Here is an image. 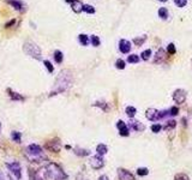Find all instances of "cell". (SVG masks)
Here are the masks:
<instances>
[{"label": "cell", "instance_id": "obj_1", "mask_svg": "<svg viewBox=\"0 0 192 180\" xmlns=\"http://www.w3.org/2000/svg\"><path fill=\"white\" fill-rule=\"evenodd\" d=\"M71 84H72V76H71V72H70L69 70H62V72L59 73L57 80H55L53 90L51 91L49 96H54V95L66 91L70 86H71Z\"/></svg>", "mask_w": 192, "mask_h": 180}, {"label": "cell", "instance_id": "obj_2", "mask_svg": "<svg viewBox=\"0 0 192 180\" xmlns=\"http://www.w3.org/2000/svg\"><path fill=\"white\" fill-rule=\"evenodd\" d=\"M45 178L48 180H66L67 174L62 166L55 162H48L45 167Z\"/></svg>", "mask_w": 192, "mask_h": 180}, {"label": "cell", "instance_id": "obj_3", "mask_svg": "<svg viewBox=\"0 0 192 180\" xmlns=\"http://www.w3.org/2000/svg\"><path fill=\"white\" fill-rule=\"evenodd\" d=\"M24 155L30 160L31 162H40L42 160H47V156L45 155V151L41 145L38 144H30L24 150Z\"/></svg>", "mask_w": 192, "mask_h": 180}, {"label": "cell", "instance_id": "obj_4", "mask_svg": "<svg viewBox=\"0 0 192 180\" xmlns=\"http://www.w3.org/2000/svg\"><path fill=\"white\" fill-rule=\"evenodd\" d=\"M23 51L27 55H29V56L36 59V60H41V58H42V53H41L40 47L35 42H32V41H27L24 43Z\"/></svg>", "mask_w": 192, "mask_h": 180}, {"label": "cell", "instance_id": "obj_5", "mask_svg": "<svg viewBox=\"0 0 192 180\" xmlns=\"http://www.w3.org/2000/svg\"><path fill=\"white\" fill-rule=\"evenodd\" d=\"M6 168L8 172L12 174V177H15L16 180L22 179V167L18 161H12V162H6Z\"/></svg>", "mask_w": 192, "mask_h": 180}, {"label": "cell", "instance_id": "obj_6", "mask_svg": "<svg viewBox=\"0 0 192 180\" xmlns=\"http://www.w3.org/2000/svg\"><path fill=\"white\" fill-rule=\"evenodd\" d=\"M45 148L48 151H53V153H59L62 149V141L59 138H53L51 141H48L45 145Z\"/></svg>", "mask_w": 192, "mask_h": 180}, {"label": "cell", "instance_id": "obj_7", "mask_svg": "<svg viewBox=\"0 0 192 180\" xmlns=\"http://www.w3.org/2000/svg\"><path fill=\"white\" fill-rule=\"evenodd\" d=\"M89 163L91 166L92 169H101L103 166H105V160H103V156H100V155H94V156L90 157V161Z\"/></svg>", "mask_w": 192, "mask_h": 180}, {"label": "cell", "instance_id": "obj_8", "mask_svg": "<svg viewBox=\"0 0 192 180\" xmlns=\"http://www.w3.org/2000/svg\"><path fill=\"white\" fill-rule=\"evenodd\" d=\"M127 126H129L130 131H136V132H143V131L145 130V126L143 125L140 121L136 120L135 118H133V119H130Z\"/></svg>", "mask_w": 192, "mask_h": 180}, {"label": "cell", "instance_id": "obj_9", "mask_svg": "<svg viewBox=\"0 0 192 180\" xmlns=\"http://www.w3.org/2000/svg\"><path fill=\"white\" fill-rule=\"evenodd\" d=\"M186 97H187V94L186 91L183 90V89H177L174 93H173V101L178 103V105H181L186 101Z\"/></svg>", "mask_w": 192, "mask_h": 180}, {"label": "cell", "instance_id": "obj_10", "mask_svg": "<svg viewBox=\"0 0 192 180\" xmlns=\"http://www.w3.org/2000/svg\"><path fill=\"white\" fill-rule=\"evenodd\" d=\"M116 129H118L120 136H123V137L130 136V129H129L127 124H126L124 120H118V123H116Z\"/></svg>", "mask_w": 192, "mask_h": 180}, {"label": "cell", "instance_id": "obj_11", "mask_svg": "<svg viewBox=\"0 0 192 180\" xmlns=\"http://www.w3.org/2000/svg\"><path fill=\"white\" fill-rule=\"evenodd\" d=\"M145 117L150 121H159L160 119V110L156 108H148L145 112Z\"/></svg>", "mask_w": 192, "mask_h": 180}, {"label": "cell", "instance_id": "obj_12", "mask_svg": "<svg viewBox=\"0 0 192 180\" xmlns=\"http://www.w3.org/2000/svg\"><path fill=\"white\" fill-rule=\"evenodd\" d=\"M118 179L119 180H136V178H135V175H133L130 171H127V169H125V168H118Z\"/></svg>", "mask_w": 192, "mask_h": 180}, {"label": "cell", "instance_id": "obj_13", "mask_svg": "<svg viewBox=\"0 0 192 180\" xmlns=\"http://www.w3.org/2000/svg\"><path fill=\"white\" fill-rule=\"evenodd\" d=\"M131 42L130 41H127V40H120L119 41V51L124 53V54H127V53H130L131 51Z\"/></svg>", "mask_w": 192, "mask_h": 180}, {"label": "cell", "instance_id": "obj_14", "mask_svg": "<svg viewBox=\"0 0 192 180\" xmlns=\"http://www.w3.org/2000/svg\"><path fill=\"white\" fill-rule=\"evenodd\" d=\"M6 91H7V94H8V97H10L12 101H18V102L25 101V97H24L23 95L18 94V93H16V91L11 90V89H7Z\"/></svg>", "mask_w": 192, "mask_h": 180}, {"label": "cell", "instance_id": "obj_15", "mask_svg": "<svg viewBox=\"0 0 192 180\" xmlns=\"http://www.w3.org/2000/svg\"><path fill=\"white\" fill-rule=\"evenodd\" d=\"M71 7L73 10V12L79 13V12L83 11V4H82L79 0H73V1L71 2Z\"/></svg>", "mask_w": 192, "mask_h": 180}, {"label": "cell", "instance_id": "obj_16", "mask_svg": "<svg viewBox=\"0 0 192 180\" xmlns=\"http://www.w3.org/2000/svg\"><path fill=\"white\" fill-rule=\"evenodd\" d=\"M107 153H108V147L106 145V144H103V143L97 144V147H96V154H97V155H100V156H105Z\"/></svg>", "mask_w": 192, "mask_h": 180}, {"label": "cell", "instance_id": "obj_17", "mask_svg": "<svg viewBox=\"0 0 192 180\" xmlns=\"http://www.w3.org/2000/svg\"><path fill=\"white\" fill-rule=\"evenodd\" d=\"M73 153L79 157H85V156H89V155H90V151H89L88 149L78 148V147H77V148H73Z\"/></svg>", "mask_w": 192, "mask_h": 180}, {"label": "cell", "instance_id": "obj_18", "mask_svg": "<svg viewBox=\"0 0 192 180\" xmlns=\"http://www.w3.org/2000/svg\"><path fill=\"white\" fill-rule=\"evenodd\" d=\"M29 179L30 180H45L41 175H40V173H38L37 171L31 169V168H29Z\"/></svg>", "mask_w": 192, "mask_h": 180}, {"label": "cell", "instance_id": "obj_19", "mask_svg": "<svg viewBox=\"0 0 192 180\" xmlns=\"http://www.w3.org/2000/svg\"><path fill=\"white\" fill-rule=\"evenodd\" d=\"M125 113H126V115L130 118V119H133L135 115H136V113H137V109H136V107H133V106H127V107L125 108Z\"/></svg>", "mask_w": 192, "mask_h": 180}, {"label": "cell", "instance_id": "obj_20", "mask_svg": "<svg viewBox=\"0 0 192 180\" xmlns=\"http://www.w3.org/2000/svg\"><path fill=\"white\" fill-rule=\"evenodd\" d=\"M175 126H177V121L173 120V119H170V120H168V121L166 123L165 127H162V129H165L166 131H170V130H174Z\"/></svg>", "mask_w": 192, "mask_h": 180}, {"label": "cell", "instance_id": "obj_21", "mask_svg": "<svg viewBox=\"0 0 192 180\" xmlns=\"http://www.w3.org/2000/svg\"><path fill=\"white\" fill-rule=\"evenodd\" d=\"M7 2L10 5H12L16 10H18V11H22V10H23V4H22L21 1H17V0H7Z\"/></svg>", "mask_w": 192, "mask_h": 180}, {"label": "cell", "instance_id": "obj_22", "mask_svg": "<svg viewBox=\"0 0 192 180\" xmlns=\"http://www.w3.org/2000/svg\"><path fill=\"white\" fill-rule=\"evenodd\" d=\"M54 60L57 64H62L64 60V54H62V51H55L54 52Z\"/></svg>", "mask_w": 192, "mask_h": 180}, {"label": "cell", "instance_id": "obj_23", "mask_svg": "<svg viewBox=\"0 0 192 180\" xmlns=\"http://www.w3.org/2000/svg\"><path fill=\"white\" fill-rule=\"evenodd\" d=\"M11 138L16 143H21V141H22V133L18 132V131H12L11 132Z\"/></svg>", "mask_w": 192, "mask_h": 180}, {"label": "cell", "instance_id": "obj_24", "mask_svg": "<svg viewBox=\"0 0 192 180\" xmlns=\"http://www.w3.org/2000/svg\"><path fill=\"white\" fill-rule=\"evenodd\" d=\"M139 60H140V58L137 54H131L127 56V63L130 64H137L139 63Z\"/></svg>", "mask_w": 192, "mask_h": 180}, {"label": "cell", "instance_id": "obj_25", "mask_svg": "<svg viewBox=\"0 0 192 180\" xmlns=\"http://www.w3.org/2000/svg\"><path fill=\"white\" fill-rule=\"evenodd\" d=\"M151 54H153L151 49H145V51H143V52H142V54H140V58H142L144 61H146V60H149V59H150Z\"/></svg>", "mask_w": 192, "mask_h": 180}, {"label": "cell", "instance_id": "obj_26", "mask_svg": "<svg viewBox=\"0 0 192 180\" xmlns=\"http://www.w3.org/2000/svg\"><path fill=\"white\" fill-rule=\"evenodd\" d=\"M78 40H79V42H81L83 46H88V45H89V37H88L85 34H81V35L78 36Z\"/></svg>", "mask_w": 192, "mask_h": 180}, {"label": "cell", "instance_id": "obj_27", "mask_svg": "<svg viewBox=\"0 0 192 180\" xmlns=\"http://www.w3.org/2000/svg\"><path fill=\"white\" fill-rule=\"evenodd\" d=\"M94 107H100L101 109L102 110H105V112H107L108 109V105L106 103V102H103V101H97V102H95L94 105H92Z\"/></svg>", "mask_w": 192, "mask_h": 180}, {"label": "cell", "instance_id": "obj_28", "mask_svg": "<svg viewBox=\"0 0 192 180\" xmlns=\"http://www.w3.org/2000/svg\"><path fill=\"white\" fill-rule=\"evenodd\" d=\"M163 58H165V51L163 49H159L157 53H156V56H155V63H159V60L161 63L162 60H163Z\"/></svg>", "mask_w": 192, "mask_h": 180}, {"label": "cell", "instance_id": "obj_29", "mask_svg": "<svg viewBox=\"0 0 192 180\" xmlns=\"http://www.w3.org/2000/svg\"><path fill=\"white\" fill-rule=\"evenodd\" d=\"M137 174H138L139 177H146L149 174V169L146 167H139L138 169H137Z\"/></svg>", "mask_w": 192, "mask_h": 180}, {"label": "cell", "instance_id": "obj_30", "mask_svg": "<svg viewBox=\"0 0 192 180\" xmlns=\"http://www.w3.org/2000/svg\"><path fill=\"white\" fill-rule=\"evenodd\" d=\"M90 42H91V45L94 46V47H99L100 43H101L99 36H96V35H92L91 37H90Z\"/></svg>", "mask_w": 192, "mask_h": 180}, {"label": "cell", "instance_id": "obj_31", "mask_svg": "<svg viewBox=\"0 0 192 180\" xmlns=\"http://www.w3.org/2000/svg\"><path fill=\"white\" fill-rule=\"evenodd\" d=\"M159 16L161 17L162 19H166L168 17V10L166 7H161L159 10Z\"/></svg>", "mask_w": 192, "mask_h": 180}, {"label": "cell", "instance_id": "obj_32", "mask_svg": "<svg viewBox=\"0 0 192 180\" xmlns=\"http://www.w3.org/2000/svg\"><path fill=\"white\" fill-rule=\"evenodd\" d=\"M43 65L46 66L47 71H48L49 73H53L54 72V66L52 65V63H51L49 60H43Z\"/></svg>", "mask_w": 192, "mask_h": 180}, {"label": "cell", "instance_id": "obj_33", "mask_svg": "<svg viewBox=\"0 0 192 180\" xmlns=\"http://www.w3.org/2000/svg\"><path fill=\"white\" fill-rule=\"evenodd\" d=\"M125 61H124L123 59H118L116 61H115V67L116 69H119V70H124L125 69Z\"/></svg>", "mask_w": 192, "mask_h": 180}, {"label": "cell", "instance_id": "obj_34", "mask_svg": "<svg viewBox=\"0 0 192 180\" xmlns=\"http://www.w3.org/2000/svg\"><path fill=\"white\" fill-rule=\"evenodd\" d=\"M83 11L86 13H90V15L95 13V8L92 7L91 5H83Z\"/></svg>", "mask_w": 192, "mask_h": 180}, {"label": "cell", "instance_id": "obj_35", "mask_svg": "<svg viewBox=\"0 0 192 180\" xmlns=\"http://www.w3.org/2000/svg\"><path fill=\"white\" fill-rule=\"evenodd\" d=\"M150 129H151V131L154 133H159L162 130V125H160V124H153V125L150 126Z\"/></svg>", "mask_w": 192, "mask_h": 180}, {"label": "cell", "instance_id": "obj_36", "mask_svg": "<svg viewBox=\"0 0 192 180\" xmlns=\"http://www.w3.org/2000/svg\"><path fill=\"white\" fill-rule=\"evenodd\" d=\"M178 113H179V108H178L177 106H172V107L169 108V114H170V117H175V115H178Z\"/></svg>", "mask_w": 192, "mask_h": 180}, {"label": "cell", "instance_id": "obj_37", "mask_svg": "<svg viewBox=\"0 0 192 180\" xmlns=\"http://www.w3.org/2000/svg\"><path fill=\"white\" fill-rule=\"evenodd\" d=\"M174 4L178 7H185L187 4V0H174Z\"/></svg>", "mask_w": 192, "mask_h": 180}, {"label": "cell", "instance_id": "obj_38", "mask_svg": "<svg viewBox=\"0 0 192 180\" xmlns=\"http://www.w3.org/2000/svg\"><path fill=\"white\" fill-rule=\"evenodd\" d=\"M145 40H146L145 36H143L142 39H139V37H137V39L133 40V43H136L137 46H140V45H143V43H144V41H145Z\"/></svg>", "mask_w": 192, "mask_h": 180}, {"label": "cell", "instance_id": "obj_39", "mask_svg": "<svg viewBox=\"0 0 192 180\" xmlns=\"http://www.w3.org/2000/svg\"><path fill=\"white\" fill-rule=\"evenodd\" d=\"M174 180H189V177H187L186 174H183V173H180V174H177V175H175Z\"/></svg>", "mask_w": 192, "mask_h": 180}, {"label": "cell", "instance_id": "obj_40", "mask_svg": "<svg viewBox=\"0 0 192 180\" xmlns=\"http://www.w3.org/2000/svg\"><path fill=\"white\" fill-rule=\"evenodd\" d=\"M167 52L169 54H175V46L173 43H169L168 47H167Z\"/></svg>", "mask_w": 192, "mask_h": 180}, {"label": "cell", "instance_id": "obj_41", "mask_svg": "<svg viewBox=\"0 0 192 180\" xmlns=\"http://www.w3.org/2000/svg\"><path fill=\"white\" fill-rule=\"evenodd\" d=\"M97 180H109V178H108V175H106V174H102V175L99 177Z\"/></svg>", "mask_w": 192, "mask_h": 180}, {"label": "cell", "instance_id": "obj_42", "mask_svg": "<svg viewBox=\"0 0 192 180\" xmlns=\"http://www.w3.org/2000/svg\"><path fill=\"white\" fill-rule=\"evenodd\" d=\"M15 19H12V21H10V22H8V23H6L5 24V28H10V27H11V25H13V24H15Z\"/></svg>", "mask_w": 192, "mask_h": 180}, {"label": "cell", "instance_id": "obj_43", "mask_svg": "<svg viewBox=\"0 0 192 180\" xmlns=\"http://www.w3.org/2000/svg\"><path fill=\"white\" fill-rule=\"evenodd\" d=\"M65 148L67 149V150H70V149H72V148H71V147H70V145H65Z\"/></svg>", "mask_w": 192, "mask_h": 180}, {"label": "cell", "instance_id": "obj_44", "mask_svg": "<svg viewBox=\"0 0 192 180\" xmlns=\"http://www.w3.org/2000/svg\"><path fill=\"white\" fill-rule=\"evenodd\" d=\"M66 1H67V2H72V1H73V0H66Z\"/></svg>", "mask_w": 192, "mask_h": 180}, {"label": "cell", "instance_id": "obj_45", "mask_svg": "<svg viewBox=\"0 0 192 180\" xmlns=\"http://www.w3.org/2000/svg\"><path fill=\"white\" fill-rule=\"evenodd\" d=\"M160 1H162V2H165V1H167V0H160Z\"/></svg>", "mask_w": 192, "mask_h": 180}, {"label": "cell", "instance_id": "obj_46", "mask_svg": "<svg viewBox=\"0 0 192 180\" xmlns=\"http://www.w3.org/2000/svg\"><path fill=\"white\" fill-rule=\"evenodd\" d=\"M0 130H1V123H0Z\"/></svg>", "mask_w": 192, "mask_h": 180}]
</instances>
